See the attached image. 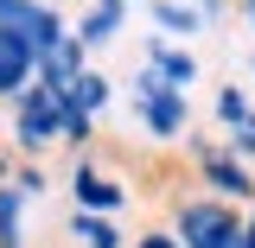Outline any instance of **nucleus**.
Listing matches in <instances>:
<instances>
[{
  "label": "nucleus",
  "instance_id": "nucleus-1",
  "mask_svg": "<svg viewBox=\"0 0 255 248\" xmlns=\"http://www.w3.org/2000/svg\"><path fill=\"white\" fill-rule=\"evenodd\" d=\"M185 159H191V172H198V185H204V197H217V204H230V210H249V204H255V165L230 159L223 140L191 134V140H185Z\"/></svg>",
  "mask_w": 255,
  "mask_h": 248
},
{
  "label": "nucleus",
  "instance_id": "nucleus-2",
  "mask_svg": "<svg viewBox=\"0 0 255 248\" xmlns=\"http://www.w3.org/2000/svg\"><path fill=\"white\" fill-rule=\"evenodd\" d=\"M166 229H172V242L179 248H243V210H230V204H217V197H179L172 204V217H166Z\"/></svg>",
  "mask_w": 255,
  "mask_h": 248
},
{
  "label": "nucleus",
  "instance_id": "nucleus-3",
  "mask_svg": "<svg viewBox=\"0 0 255 248\" xmlns=\"http://www.w3.org/2000/svg\"><path fill=\"white\" fill-rule=\"evenodd\" d=\"M128 115L140 121L147 140H179V134H191V95L134 77V83H128Z\"/></svg>",
  "mask_w": 255,
  "mask_h": 248
},
{
  "label": "nucleus",
  "instance_id": "nucleus-4",
  "mask_svg": "<svg viewBox=\"0 0 255 248\" xmlns=\"http://www.w3.org/2000/svg\"><path fill=\"white\" fill-rule=\"evenodd\" d=\"M13 140H19V159H38L45 147L64 140V95L32 83L19 102H13Z\"/></svg>",
  "mask_w": 255,
  "mask_h": 248
},
{
  "label": "nucleus",
  "instance_id": "nucleus-5",
  "mask_svg": "<svg viewBox=\"0 0 255 248\" xmlns=\"http://www.w3.org/2000/svg\"><path fill=\"white\" fill-rule=\"evenodd\" d=\"M0 32H13L32 58H45L51 45L70 38V19H64L58 0H6V6H0Z\"/></svg>",
  "mask_w": 255,
  "mask_h": 248
},
{
  "label": "nucleus",
  "instance_id": "nucleus-6",
  "mask_svg": "<svg viewBox=\"0 0 255 248\" xmlns=\"http://www.w3.org/2000/svg\"><path fill=\"white\" fill-rule=\"evenodd\" d=\"M70 197H77L83 217H109V223H122V210L134 204V197H128V178L102 172L96 159H77V165H70Z\"/></svg>",
  "mask_w": 255,
  "mask_h": 248
},
{
  "label": "nucleus",
  "instance_id": "nucleus-7",
  "mask_svg": "<svg viewBox=\"0 0 255 248\" xmlns=\"http://www.w3.org/2000/svg\"><path fill=\"white\" fill-rule=\"evenodd\" d=\"M134 77H147V83H159V89H179L191 95V83H198V51H185V45H166V38H140V70Z\"/></svg>",
  "mask_w": 255,
  "mask_h": 248
},
{
  "label": "nucleus",
  "instance_id": "nucleus-8",
  "mask_svg": "<svg viewBox=\"0 0 255 248\" xmlns=\"http://www.w3.org/2000/svg\"><path fill=\"white\" fill-rule=\"evenodd\" d=\"M128 32V6L122 0H90L77 19H70V38L83 45V51H102V45H115Z\"/></svg>",
  "mask_w": 255,
  "mask_h": 248
},
{
  "label": "nucleus",
  "instance_id": "nucleus-9",
  "mask_svg": "<svg viewBox=\"0 0 255 248\" xmlns=\"http://www.w3.org/2000/svg\"><path fill=\"white\" fill-rule=\"evenodd\" d=\"M64 95V108H70V115H83V121H102V115H109V102H115V83H109V70H83V77H77V83H70V89H58Z\"/></svg>",
  "mask_w": 255,
  "mask_h": 248
},
{
  "label": "nucleus",
  "instance_id": "nucleus-10",
  "mask_svg": "<svg viewBox=\"0 0 255 248\" xmlns=\"http://www.w3.org/2000/svg\"><path fill=\"white\" fill-rule=\"evenodd\" d=\"M32 83H38V58H32L13 32H0V95H13V102H19Z\"/></svg>",
  "mask_w": 255,
  "mask_h": 248
},
{
  "label": "nucleus",
  "instance_id": "nucleus-11",
  "mask_svg": "<svg viewBox=\"0 0 255 248\" xmlns=\"http://www.w3.org/2000/svg\"><path fill=\"white\" fill-rule=\"evenodd\" d=\"M83 70H90V51H83L77 38H64V45H51V51L38 58V83H45V89H70Z\"/></svg>",
  "mask_w": 255,
  "mask_h": 248
},
{
  "label": "nucleus",
  "instance_id": "nucleus-12",
  "mask_svg": "<svg viewBox=\"0 0 255 248\" xmlns=\"http://www.w3.org/2000/svg\"><path fill=\"white\" fill-rule=\"evenodd\" d=\"M147 19H153V38H198L204 19H198V6L191 0H147Z\"/></svg>",
  "mask_w": 255,
  "mask_h": 248
},
{
  "label": "nucleus",
  "instance_id": "nucleus-13",
  "mask_svg": "<svg viewBox=\"0 0 255 248\" xmlns=\"http://www.w3.org/2000/svg\"><path fill=\"white\" fill-rule=\"evenodd\" d=\"M70 242H77V248H128V236H122V223H109V217L70 210Z\"/></svg>",
  "mask_w": 255,
  "mask_h": 248
},
{
  "label": "nucleus",
  "instance_id": "nucleus-14",
  "mask_svg": "<svg viewBox=\"0 0 255 248\" xmlns=\"http://www.w3.org/2000/svg\"><path fill=\"white\" fill-rule=\"evenodd\" d=\"M249 115H255V95L243 89V83H223L217 102H211V121H217V127H243Z\"/></svg>",
  "mask_w": 255,
  "mask_h": 248
},
{
  "label": "nucleus",
  "instance_id": "nucleus-15",
  "mask_svg": "<svg viewBox=\"0 0 255 248\" xmlns=\"http://www.w3.org/2000/svg\"><path fill=\"white\" fill-rule=\"evenodd\" d=\"M6 185H13V191H19V197L32 204V197H45V191H51V178H45V165H38V159H19Z\"/></svg>",
  "mask_w": 255,
  "mask_h": 248
},
{
  "label": "nucleus",
  "instance_id": "nucleus-16",
  "mask_svg": "<svg viewBox=\"0 0 255 248\" xmlns=\"http://www.w3.org/2000/svg\"><path fill=\"white\" fill-rule=\"evenodd\" d=\"M223 153L230 159H243V165H255V115L243 127H230V140H223Z\"/></svg>",
  "mask_w": 255,
  "mask_h": 248
},
{
  "label": "nucleus",
  "instance_id": "nucleus-17",
  "mask_svg": "<svg viewBox=\"0 0 255 248\" xmlns=\"http://www.w3.org/2000/svg\"><path fill=\"white\" fill-rule=\"evenodd\" d=\"M128 248H179V242H172V229L159 223V229H140V236H134Z\"/></svg>",
  "mask_w": 255,
  "mask_h": 248
},
{
  "label": "nucleus",
  "instance_id": "nucleus-18",
  "mask_svg": "<svg viewBox=\"0 0 255 248\" xmlns=\"http://www.w3.org/2000/svg\"><path fill=\"white\" fill-rule=\"evenodd\" d=\"M191 6H198V19H204V26H217V19H223V6H230V0H191Z\"/></svg>",
  "mask_w": 255,
  "mask_h": 248
},
{
  "label": "nucleus",
  "instance_id": "nucleus-19",
  "mask_svg": "<svg viewBox=\"0 0 255 248\" xmlns=\"http://www.w3.org/2000/svg\"><path fill=\"white\" fill-rule=\"evenodd\" d=\"M243 248H255V204L243 210Z\"/></svg>",
  "mask_w": 255,
  "mask_h": 248
},
{
  "label": "nucleus",
  "instance_id": "nucleus-20",
  "mask_svg": "<svg viewBox=\"0 0 255 248\" xmlns=\"http://www.w3.org/2000/svg\"><path fill=\"white\" fill-rule=\"evenodd\" d=\"M243 19H249V26H255V0H243Z\"/></svg>",
  "mask_w": 255,
  "mask_h": 248
},
{
  "label": "nucleus",
  "instance_id": "nucleus-21",
  "mask_svg": "<svg viewBox=\"0 0 255 248\" xmlns=\"http://www.w3.org/2000/svg\"><path fill=\"white\" fill-rule=\"evenodd\" d=\"M122 6H128V13H134V6H147V0H122Z\"/></svg>",
  "mask_w": 255,
  "mask_h": 248
},
{
  "label": "nucleus",
  "instance_id": "nucleus-22",
  "mask_svg": "<svg viewBox=\"0 0 255 248\" xmlns=\"http://www.w3.org/2000/svg\"><path fill=\"white\" fill-rule=\"evenodd\" d=\"M249 70H255V58H249Z\"/></svg>",
  "mask_w": 255,
  "mask_h": 248
},
{
  "label": "nucleus",
  "instance_id": "nucleus-23",
  "mask_svg": "<svg viewBox=\"0 0 255 248\" xmlns=\"http://www.w3.org/2000/svg\"><path fill=\"white\" fill-rule=\"evenodd\" d=\"M0 6H6V0H0Z\"/></svg>",
  "mask_w": 255,
  "mask_h": 248
}]
</instances>
